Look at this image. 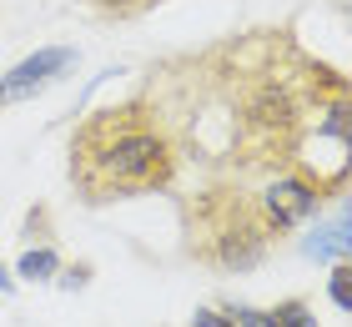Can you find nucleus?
<instances>
[{
	"label": "nucleus",
	"instance_id": "nucleus-10",
	"mask_svg": "<svg viewBox=\"0 0 352 327\" xmlns=\"http://www.w3.org/2000/svg\"><path fill=\"white\" fill-rule=\"evenodd\" d=\"M191 327H236L232 322V302L227 307H197V313H191Z\"/></svg>",
	"mask_w": 352,
	"mask_h": 327
},
{
	"label": "nucleus",
	"instance_id": "nucleus-4",
	"mask_svg": "<svg viewBox=\"0 0 352 327\" xmlns=\"http://www.w3.org/2000/svg\"><path fill=\"white\" fill-rule=\"evenodd\" d=\"M76 65V45H41L36 56H25V61H15L6 76H0V106H10V101H25V96H36L45 91L51 81H60Z\"/></svg>",
	"mask_w": 352,
	"mask_h": 327
},
{
	"label": "nucleus",
	"instance_id": "nucleus-5",
	"mask_svg": "<svg viewBox=\"0 0 352 327\" xmlns=\"http://www.w3.org/2000/svg\"><path fill=\"white\" fill-rule=\"evenodd\" d=\"M56 272H60L56 242H25V252L15 257V277H21V282H51Z\"/></svg>",
	"mask_w": 352,
	"mask_h": 327
},
{
	"label": "nucleus",
	"instance_id": "nucleus-2",
	"mask_svg": "<svg viewBox=\"0 0 352 327\" xmlns=\"http://www.w3.org/2000/svg\"><path fill=\"white\" fill-rule=\"evenodd\" d=\"M277 242L282 237L267 226L257 191H247L232 176L191 191L182 202V252L217 277H236V272L262 267Z\"/></svg>",
	"mask_w": 352,
	"mask_h": 327
},
{
	"label": "nucleus",
	"instance_id": "nucleus-1",
	"mask_svg": "<svg viewBox=\"0 0 352 327\" xmlns=\"http://www.w3.org/2000/svg\"><path fill=\"white\" fill-rule=\"evenodd\" d=\"M182 167H186L182 146H176L162 106L146 91L86 111L66 146L71 191L86 207H111V202L171 191Z\"/></svg>",
	"mask_w": 352,
	"mask_h": 327
},
{
	"label": "nucleus",
	"instance_id": "nucleus-12",
	"mask_svg": "<svg viewBox=\"0 0 352 327\" xmlns=\"http://www.w3.org/2000/svg\"><path fill=\"white\" fill-rule=\"evenodd\" d=\"M0 292H6V297L15 292V277H10V267H6V262H0Z\"/></svg>",
	"mask_w": 352,
	"mask_h": 327
},
{
	"label": "nucleus",
	"instance_id": "nucleus-11",
	"mask_svg": "<svg viewBox=\"0 0 352 327\" xmlns=\"http://www.w3.org/2000/svg\"><path fill=\"white\" fill-rule=\"evenodd\" d=\"M60 287H86V277H91V262H81V267H60Z\"/></svg>",
	"mask_w": 352,
	"mask_h": 327
},
{
	"label": "nucleus",
	"instance_id": "nucleus-7",
	"mask_svg": "<svg viewBox=\"0 0 352 327\" xmlns=\"http://www.w3.org/2000/svg\"><path fill=\"white\" fill-rule=\"evenodd\" d=\"M81 6L96 15V21H136V15L156 10L162 0H81Z\"/></svg>",
	"mask_w": 352,
	"mask_h": 327
},
{
	"label": "nucleus",
	"instance_id": "nucleus-6",
	"mask_svg": "<svg viewBox=\"0 0 352 327\" xmlns=\"http://www.w3.org/2000/svg\"><path fill=\"white\" fill-rule=\"evenodd\" d=\"M307 257H332V262H347V211H332L327 226H317L307 237Z\"/></svg>",
	"mask_w": 352,
	"mask_h": 327
},
{
	"label": "nucleus",
	"instance_id": "nucleus-8",
	"mask_svg": "<svg viewBox=\"0 0 352 327\" xmlns=\"http://www.w3.org/2000/svg\"><path fill=\"white\" fill-rule=\"evenodd\" d=\"M267 317H272V327H322L307 297H282L277 307H267Z\"/></svg>",
	"mask_w": 352,
	"mask_h": 327
},
{
	"label": "nucleus",
	"instance_id": "nucleus-3",
	"mask_svg": "<svg viewBox=\"0 0 352 327\" xmlns=\"http://www.w3.org/2000/svg\"><path fill=\"white\" fill-rule=\"evenodd\" d=\"M322 202H332V196L317 187L307 171H297V167L272 171V182L257 191V207H262V217H267V226H272L277 237L297 232L307 217H317V211H322Z\"/></svg>",
	"mask_w": 352,
	"mask_h": 327
},
{
	"label": "nucleus",
	"instance_id": "nucleus-9",
	"mask_svg": "<svg viewBox=\"0 0 352 327\" xmlns=\"http://www.w3.org/2000/svg\"><path fill=\"white\" fill-rule=\"evenodd\" d=\"M327 292H332V302H338V313H347V307H352V267H347V262H338V267H332Z\"/></svg>",
	"mask_w": 352,
	"mask_h": 327
}]
</instances>
